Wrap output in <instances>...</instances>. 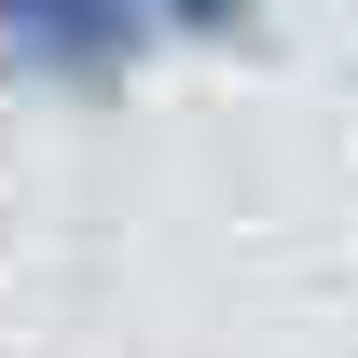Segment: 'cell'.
Listing matches in <instances>:
<instances>
[{
  "label": "cell",
  "instance_id": "obj_1",
  "mask_svg": "<svg viewBox=\"0 0 358 358\" xmlns=\"http://www.w3.org/2000/svg\"><path fill=\"white\" fill-rule=\"evenodd\" d=\"M152 42L138 0H0V83H42V96H110Z\"/></svg>",
  "mask_w": 358,
  "mask_h": 358
},
{
  "label": "cell",
  "instance_id": "obj_2",
  "mask_svg": "<svg viewBox=\"0 0 358 358\" xmlns=\"http://www.w3.org/2000/svg\"><path fill=\"white\" fill-rule=\"evenodd\" d=\"M138 14H152V28H193V42H234V28H248V0H138Z\"/></svg>",
  "mask_w": 358,
  "mask_h": 358
}]
</instances>
